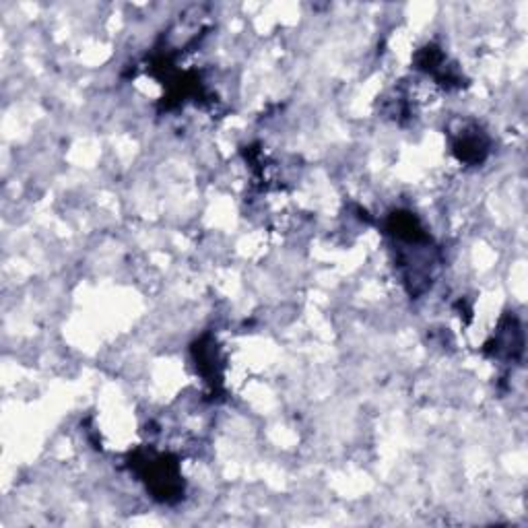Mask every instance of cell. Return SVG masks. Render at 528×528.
<instances>
[{
	"label": "cell",
	"instance_id": "6da1fadb",
	"mask_svg": "<svg viewBox=\"0 0 528 528\" xmlns=\"http://www.w3.org/2000/svg\"><path fill=\"white\" fill-rule=\"evenodd\" d=\"M130 467L141 475L157 502L176 504L184 498V481L174 456L139 450L130 456Z\"/></svg>",
	"mask_w": 528,
	"mask_h": 528
},
{
	"label": "cell",
	"instance_id": "7a4b0ae2",
	"mask_svg": "<svg viewBox=\"0 0 528 528\" xmlns=\"http://www.w3.org/2000/svg\"><path fill=\"white\" fill-rule=\"evenodd\" d=\"M524 351V335L522 326L516 316H506L500 324V328L495 330L493 339L485 345V353L491 355L493 359L502 361H516L520 359Z\"/></svg>",
	"mask_w": 528,
	"mask_h": 528
},
{
	"label": "cell",
	"instance_id": "3957f363",
	"mask_svg": "<svg viewBox=\"0 0 528 528\" xmlns=\"http://www.w3.org/2000/svg\"><path fill=\"white\" fill-rule=\"evenodd\" d=\"M452 151L458 157V161L479 165L485 161L489 153V139L477 124H465L454 132Z\"/></svg>",
	"mask_w": 528,
	"mask_h": 528
}]
</instances>
